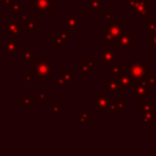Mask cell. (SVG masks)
I'll use <instances>...</instances> for the list:
<instances>
[{
  "mask_svg": "<svg viewBox=\"0 0 156 156\" xmlns=\"http://www.w3.org/2000/svg\"><path fill=\"white\" fill-rule=\"evenodd\" d=\"M105 87L111 93H117L120 90V83L117 80H110L109 82L105 83Z\"/></svg>",
  "mask_w": 156,
  "mask_h": 156,
  "instance_id": "17",
  "label": "cell"
},
{
  "mask_svg": "<svg viewBox=\"0 0 156 156\" xmlns=\"http://www.w3.org/2000/svg\"><path fill=\"white\" fill-rule=\"evenodd\" d=\"M22 20H27V15H22Z\"/></svg>",
  "mask_w": 156,
  "mask_h": 156,
  "instance_id": "42",
  "label": "cell"
},
{
  "mask_svg": "<svg viewBox=\"0 0 156 156\" xmlns=\"http://www.w3.org/2000/svg\"><path fill=\"white\" fill-rule=\"evenodd\" d=\"M27 28L29 30H35L38 28V24L35 20H29L27 22Z\"/></svg>",
  "mask_w": 156,
  "mask_h": 156,
  "instance_id": "32",
  "label": "cell"
},
{
  "mask_svg": "<svg viewBox=\"0 0 156 156\" xmlns=\"http://www.w3.org/2000/svg\"><path fill=\"white\" fill-rule=\"evenodd\" d=\"M149 64L140 63L139 61H135L129 64V76L134 81H140L148 74Z\"/></svg>",
  "mask_w": 156,
  "mask_h": 156,
  "instance_id": "1",
  "label": "cell"
},
{
  "mask_svg": "<svg viewBox=\"0 0 156 156\" xmlns=\"http://www.w3.org/2000/svg\"><path fill=\"white\" fill-rule=\"evenodd\" d=\"M51 0H34L32 3V10L42 11V14H46V11L50 8Z\"/></svg>",
  "mask_w": 156,
  "mask_h": 156,
  "instance_id": "5",
  "label": "cell"
},
{
  "mask_svg": "<svg viewBox=\"0 0 156 156\" xmlns=\"http://www.w3.org/2000/svg\"><path fill=\"white\" fill-rule=\"evenodd\" d=\"M90 70H91V68L87 65L86 63H82L80 65V73L81 74H89L90 73Z\"/></svg>",
  "mask_w": 156,
  "mask_h": 156,
  "instance_id": "30",
  "label": "cell"
},
{
  "mask_svg": "<svg viewBox=\"0 0 156 156\" xmlns=\"http://www.w3.org/2000/svg\"><path fill=\"white\" fill-rule=\"evenodd\" d=\"M134 88V95L135 98H148L149 96V92H148V87L142 83H134L133 86Z\"/></svg>",
  "mask_w": 156,
  "mask_h": 156,
  "instance_id": "6",
  "label": "cell"
},
{
  "mask_svg": "<svg viewBox=\"0 0 156 156\" xmlns=\"http://www.w3.org/2000/svg\"><path fill=\"white\" fill-rule=\"evenodd\" d=\"M156 27V20H150L149 22V31H152Z\"/></svg>",
  "mask_w": 156,
  "mask_h": 156,
  "instance_id": "39",
  "label": "cell"
},
{
  "mask_svg": "<svg viewBox=\"0 0 156 156\" xmlns=\"http://www.w3.org/2000/svg\"><path fill=\"white\" fill-rule=\"evenodd\" d=\"M135 13L136 14H149V10H148V3L146 1L142 0V1H138L137 5L135 7Z\"/></svg>",
  "mask_w": 156,
  "mask_h": 156,
  "instance_id": "13",
  "label": "cell"
},
{
  "mask_svg": "<svg viewBox=\"0 0 156 156\" xmlns=\"http://www.w3.org/2000/svg\"><path fill=\"white\" fill-rule=\"evenodd\" d=\"M105 18H106L107 20H109V22H110L111 20H113V18H115V16H113V15H112L111 13L109 12V10H107V11L105 12Z\"/></svg>",
  "mask_w": 156,
  "mask_h": 156,
  "instance_id": "38",
  "label": "cell"
},
{
  "mask_svg": "<svg viewBox=\"0 0 156 156\" xmlns=\"http://www.w3.org/2000/svg\"><path fill=\"white\" fill-rule=\"evenodd\" d=\"M113 60H115V51H113V49H112V50L108 49V50H106L105 52L102 55L100 62L102 64H106V63H110V62H112Z\"/></svg>",
  "mask_w": 156,
  "mask_h": 156,
  "instance_id": "12",
  "label": "cell"
},
{
  "mask_svg": "<svg viewBox=\"0 0 156 156\" xmlns=\"http://www.w3.org/2000/svg\"><path fill=\"white\" fill-rule=\"evenodd\" d=\"M119 47L121 49H124L128 47L132 44V42L134 41V35L133 34H121L119 38Z\"/></svg>",
  "mask_w": 156,
  "mask_h": 156,
  "instance_id": "9",
  "label": "cell"
},
{
  "mask_svg": "<svg viewBox=\"0 0 156 156\" xmlns=\"http://www.w3.org/2000/svg\"><path fill=\"white\" fill-rule=\"evenodd\" d=\"M153 119H154L153 112H146L143 117H141L139 120L141 122H143V121H146V122H153Z\"/></svg>",
  "mask_w": 156,
  "mask_h": 156,
  "instance_id": "23",
  "label": "cell"
},
{
  "mask_svg": "<svg viewBox=\"0 0 156 156\" xmlns=\"http://www.w3.org/2000/svg\"><path fill=\"white\" fill-rule=\"evenodd\" d=\"M58 37L62 40V42H63V43H65V42L68 41V40L71 39V35H70L68 33H66L65 31H62L61 33H60V35H58Z\"/></svg>",
  "mask_w": 156,
  "mask_h": 156,
  "instance_id": "31",
  "label": "cell"
},
{
  "mask_svg": "<svg viewBox=\"0 0 156 156\" xmlns=\"http://www.w3.org/2000/svg\"><path fill=\"white\" fill-rule=\"evenodd\" d=\"M149 43L156 48V34H149Z\"/></svg>",
  "mask_w": 156,
  "mask_h": 156,
  "instance_id": "37",
  "label": "cell"
},
{
  "mask_svg": "<svg viewBox=\"0 0 156 156\" xmlns=\"http://www.w3.org/2000/svg\"><path fill=\"white\" fill-rule=\"evenodd\" d=\"M109 104H110L109 98H106L104 93H100V96L95 98V106L100 109V112L105 111V108L107 107V106H109Z\"/></svg>",
  "mask_w": 156,
  "mask_h": 156,
  "instance_id": "8",
  "label": "cell"
},
{
  "mask_svg": "<svg viewBox=\"0 0 156 156\" xmlns=\"http://www.w3.org/2000/svg\"><path fill=\"white\" fill-rule=\"evenodd\" d=\"M61 76L64 78L66 80V82H71V80L73 79V78L76 77V75L74 73H72V71L70 70V68H68V70H65V72H64L63 74H61Z\"/></svg>",
  "mask_w": 156,
  "mask_h": 156,
  "instance_id": "22",
  "label": "cell"
},
{
  "mask_svg": "<svg viewBox=\"0 0 156 156\" xmlns=\"http://www.w3.org/2000/svg\"><path fill=\"white\" fill-rule=\"evenodd\" d=\"M138 82H140V83H142V85L146 86L148 88H153L154 85L156 83V78H155V76H154L153 74L150 73V74H146V75L144 76L143 78H142L141 80L138 81Z\"/></svg>",
  "mask_w": 156,
  "mask_h": 156,
  "instance_id": "10",
  "label": "cell"
},
{
  "mask_svg": "<svg viewBox=\"0 0 156 156\" xmlns=\"http://www.w3.org/2000/svg\"><path fill=\"white\" fill-rule=\"evenodd\" d=\"M8 30H9V34L13 35V40L16 41V38L22 32V25H18L13 20H9L8 22Z\"/></svg>",
  "mask_w": 156,
  "mask_h": 156,
  "instance_id": "7",
  "label": "cell"
},
{
  "mask_svg": "<svg viewBox=\"0 0 156 156\" xmlns=\"http://www.w3.org/2000/svg\"><path fill=\"white\" fill-rule=\"evenodd\" d=\"M137 0H126L125 1V5H127V7L132 8V9H135V7L137 5Z\"/></svg>",
  "mask_w": 156,
  "mask_h": 156,
  "instance_id": "36",
  "label": "cell"
},
{
  "mask_svg": "<svg viewBox=\"0 0 156 156\" xmlns=\"http://www.w3.org/2000/svg\"><path fill=\"white\" fill-rule=\"evenodd\" d=\"M22 0H13L10 5H8V9L12 12L13 15H16L18 11L22 10Z\"/></svg>",
  "mask_w": 156,
  "mask_h": 156,
  "instance_id": "14",
  "label": "cell"
},
{
  "mask_svg": "<svg viewBox=\"0 0 156 156\" xmlns=\"http://www.w3.org/2000/svg\"><path fill=\"white\" fill-rule=\"evenodd\" d=\"M100 0H91L90 2V8L92 9V10H95L98 11V9H100Z\"/></svg>",
  "mask_w": 156,
  "mask_h": 156,
  "instance_id": "27",
  "label": "cell"
},
{
  "mask_svg": "<svg viewBox=\"0 0 156 156\" xmlns=\"http://www.w3.org/2000/svg\"><path fill=\"white\" fill-rule=\"evenodd\" d=\"M78 24H79V20H78L76 17L72 16V15H66L65 25H66V27H68V29H70V30L76 29Z\"/></svg>",
  "mask_w": 156,
  "mask_h": 156,
  "instance_id": "15",
  "label": "cell"
},
{
  "mask_svg": "<svg viewBox=\"0 0 156 156\" xmlns=\"http://www.w3.org/2000/svg\"><path fill=\"white\" fill-rule=\"evenodd\" d=\"M91 117L89 112H81L79 117L76 118V121L77 122H90Z\"/></svg>",
  "mask_w": 156,
  "mask_h": 156,
  "instance_id": "21",
  "label": "cell"
},
{
  "mask_svg": "<svg viewBox=\"0 0 156 156\" xmlns=\"http://www.w3.org/2000/svg\"><path fill=\"white\" fill-rule=\"evenodd\" d=\"M22 105L25 106V107H30V106L32 105V100H31V98H22Z\"/></svg>",
  "mask_w": 156,
  "mask_h": 156,
  "instance_id": "33",
  "label": "cell"
},
{
  "mask_svg": "<svg viewBox=\"0 0 156 156\" xmlns=\"http://www.w3.org/2000/svg\"><path fill=\"white\" fill-rule=\"evenodd\" d=\"M22 82L24 83H31L32 82V76H31V74H29V73H24L22 75Z\"/></svg>",
  "mask_w": 156,
  "mask_h": 156,
  "instance_id": "25",
  "label": "cell"
},
{
  "mask_svg": "<svg viewBox=\"0 0 156 156\" xmlns=\"http://www.w3.org/2000/svg\"><path fill=\"white\" fill-rule=\"evenodd\" d=\"M12 1H13V0H2V3L8 7V5H10L11 3H12Z\"/></svg>",
  "mask_w": 156,
  "mask_h": 156,
  "instance_id": "41",
  "label": "cell"
},
{
  "mask_svg": "<svg viewBox=\"0 0 156 156\" xmlns=\"http://www.w3.org/2000/svg\"><path fill=\"white\" fill-rule=\"evenodd\" d=\"M124 102H125V98H121L119 100V112H124L125 107H124Z\"/></svg>",
  "mask_w": 156,
  "mask_h": 156,
  "instance_id": "35",
  "label": "cell"
},
{
  "mask_svg": "<svg viewBox=\"0 0 156 156\" xmlns=\"http://www.w3.org/2000/svg\"><path fill=\"white\" fill-rule=\"evenodd\" d=\"M110 112H119V103H112L109 104Z\"/></svg>",
  "mask_w": 156,
  "mask_h": 156,
  "instance_id": "34",
  "label": "cell"
},
{
  "mask_svg": "<svg viewBox=\"0 0 156 156\" xmlns=\"http://www.w3.org/2000/svg\"><path fill=\"white\" fill-rule=\"evenodd\" d=\"M61 111V104L60 103H52L51 104V117H57L59 112Z\"/></svg>",
  "mask_w": 156,
  "mask_h": 156,
  "instance_id": "20",
  "label": "cell"
},
{
  "mask_svg": "<svg viewBox=\"0 0 156 156\" xmlns=\"http://www.w3.org/2000/svg\"><path fill=\"white\" fill-rule=\"evenodd\" d=\"M116 41V38L111 34H106L105 37V43L106 44H113Z\"/></svg>",
  "mask_w": 156,
  "mask_h": 156,
  "instance_id": "29",
  "label": "cell"
},
{
  "mask_svg": "<svg viewBox=\"0 0 156 156\" xmlns=\"http://www.w3.org/2000/svg\"><path fill=\"white\" fill-rule=\"evenodd\" d=\"M85 63L87 64V65H88V66H90L91 68H92L93 66H94V62H93V60H91V59H87V60H86Z\"/></svg>",
  "mask_w": 156,
  "mask_h": 156,
  "instance_id": "40",
  "label": "cell"
},
{
  "mask_svg": "<svg viewBox=\"0 0 156 156\" xmlns=\"http://www.w3.org/2000/svg\"><path fill=\"white\" fill-rule=\"evenodd\" d=\"M51 44L56 45L57 48H60V47H61V45L64 44V43L62 42V40L60 39V38H59V37H56L54 40H51Z\"/></svg>",
  "mask_w": 156,
  "mask_h": 156,
  "instance_id": "28",
  "label": "cell"
},
{
  "mask_svg": "<svg viewBox=\"0 0 156 156\" xmlns=\"http://www.w3.org/2000/svg\"></svg>",
  "mask_w": 156,
  "mask_h": 156,
  "instance_id": "43",
  "label": "cell"
},
{
  "mask_svg": "<svg viewBox=\"0 0 156 156\" xmlns=\"http://www.w3.org/2000/svg\"><path fill=\"white\" fill-rule=\"evenodd\" d=\"M139 111L140 112H153V104H151V103H140Z\"/></svg>",
  "mask_w": 156,
  "mask_h": 156,
  "instance_id": "18",
  "label": "cell"
},
{
  "mask_svg": "<svg viewBox=\"0 0 156 156\" xmlns=\"http://www.w3.org/2000/svg\"><path fill=\"white\" fill-rule=\"evenodd\" d=\"M109 71H110V73H113L115 75H116V74H123V73H124V70L120 68L119 65H117V64H116L113 61L110 62Z\"/></svg>",
  "mask_w": 156,
  "mask_h": 156,
  "instance_id": "19",
  "label": "cell"
},
{
  "mask_svg": "<svg viewBox=\"0 0 156 156\" xmlns=\"http://www.w3.org/2000/svg\"><path fill=\"white\" fill-rule=\"evenodd\" d=\"M22 58L26 60V61L28 62V63H34V62L37 61V59H38V57H37V55L35 54H33L30 49H26V48H24L22 50Z\"/></svg>",
  "mask_w": 156,
  "mask_h": 156,
  "instance_id": "11",
  "label": "cell"
},
{
  "mask_svg": "<svg viewBox=\"0 0 156 156\" xmlns=\"http://www.w3.org/2000/svg\"><path fill=\"white\" fill-rule=\"evenodd\" d=\"M37 100H38V103H46V100H47V94L45 92L38 93Z\"/></svg>",
  "mask_w": 156,
  "mask_h": 156,
  "instance_id": "24",
  "label": "cell"
},
{
  "mask_svg": "<svg viewBox=\"0 0 156 156\" xmlns=\"http://www.w3.org/2000/svg\"><path fill=\"white\" fill-rule=\"evenodd\" d=\"M123 30H124V25L115 24V25H107L105 27V33L106 34H111L116 39L122 34Z\"/></svg>",
  "mask_w": 156,
  "mask_h": 156,
  "instance_id": "4",
  "label": "cell"
},
{
  "mask_svg": "<svg viewBox=\"0 0 156 156\" xmlns=\"http://www.w3.org/2000/svg\"><path fill=\"white\" fill-rule=\"evenodd\" d=\"M2 48L8 50L9 52H11V54H14V52H16V50H17V42L15 41V40L8 42V43H5V44L3 45Z\"/></svg>",
  "mask_w": 156,
  "mask_h": 156,
  "instance_id": "16",
  "label": "cell"
},
{
  "mask_svg": "<svg viewBox=\"0 0 156 156\" xmlns=\"http://www.w3.org/2000/svg\"><path fill=\"white\" fill-rule=\"evenodd\" d=\"M66 80L64 79L62 76H60V78H58L57 79V82H56V87L57 88H62V87H64V86H66Z\"/></svg>",
  "mask_w": 156,
  "mask_h": 156,
  "instance_id": "26",
  "label": "cell"
},
{
  "mask_svg": "<svg viewBox=\"0 0 156 156\" xmlns=\"http://www.w3.org/2000/svg\"><path fill=\"white\" fill-rule=\"evenodd\" d=\"M116 80L120 83V86H122L123 88H133V86H134V80L129 76V74H116Z\"/></svg>",
  "mask_w": 156,
  "mask_h": 156,
  "instance_id": "3",
  "label": "cell"
},
{
  "mask_svg": "<svg viewBox=\"0 0 156 156\" xmlns=\"http://www.w3.org/2000/svg\"><path fill=\"white\" fill-rule=\"evenodd\" d=\"M32 73L39 78H50V65L45 60L37 59V61L32 63Z\"/></svg>",
  "mask_w": 156,
  "mask_h": 156,
  "instance_id": "2",
  "label": "cell"
}]
</instances>
